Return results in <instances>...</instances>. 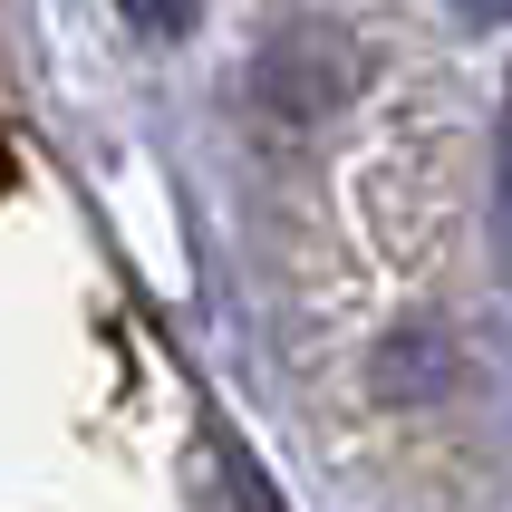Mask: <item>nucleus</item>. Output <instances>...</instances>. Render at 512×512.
I'll list each match as a JSON object with an SVG mask.
<instances>
[{
  "mask_svg": "<svg viewBox=\"0 0 512 512\" xmlns=\"http://www.w3.org/2000/svg\"><path fill=\"white\" fill-rule=\"evenodd\" d=\"M261 97H271V107L281 116H329L348 97V78H358V49H348L339 29H281V39H271V49H261Z\"/></svg>",
  "mask_w": 512,
  "mask_h": 512,
  "instance_id": "1",
  "label": "nucleus"
},
{
  "mask_svg": "<svg viewBox=\"0 0 512 512\" xmlns=\"http://www.w3.org/2000/svg\"><path fill=\"white\" fill-rule=\"evenodd\" d=\"M377 387H387V406H426L445 387V339L435 329H397L387 358H377Z\"/></svg>",
  "mask_w": 512,
  "mask_h": 512,
  "instance_id": "2",
  "label": "nucleus"
},
{
  "mask_svg": "<svg viewBox=\"0 0 512 512\" xmlns=\"http://www.w3.org/2000/svg\"><path fill=\"white\" fill-rule=\"evenodd\" d=\"M116 10H126L145 39H184V29L203 20V0H116Z\"/></svg>",
  "mask_w": 512,
  "mask_h": 512,
  "instance_id": "3",
  "label": "nucleus"
},
{
  "mask_svg": "<svg viewBox=\"0 0 512 512\" xmlns=\"http://www.w3.org/2000/svg\"><path fill=\"white\" fill-rule=\"evenodd\" d=\"M464 20H512V0H455Z\"/></svg>",
  "mask_w": 512,
  "mask_h": 512,
  "instance_id": "4",
  "label": "nucleus"
},
{
  "mask_svg": "<svg viewBox=\"0 0 512 512\" xmlns=\"http://www.w3.org/2000/svg\"><path fill=\"white\" fill-rule=\"evenodd\" d=\"M503 223H512V116H503Z\"/></svg>",
  "mask_w": 512,
  "mask_h": 512,
  "instance_id": "5",
  "label": "nucleus"
}]
</instances>
